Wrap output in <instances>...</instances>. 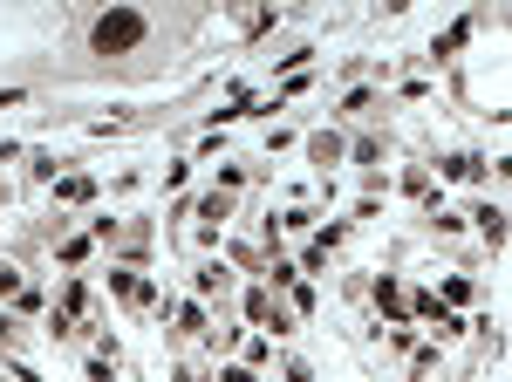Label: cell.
Returning a JSON list of instances; mask_svg holds the SVG:
<instances>
[{"mask_svg":"<svg viewBox=\"0 0 512 382\" xmlns=\"http://www.w3.org/2000/svg\"><path fill=\"white\" fill-rule=\"evenodd\" d=\"M96 55H130L137 41H144V14H130V7H110L103 21H96Z\"/></svg>","mask_w":512,"mask_h":382,"instance_id":"1","label":"cell"},{"mask_svg":"<svg viewBox=\"0 0 512 382\" xmlns=\"http://www.w3.org/2000/svg\"><path fill=\"white\" fill-rule=\"evenodd\" d=\"M478 226H485L492 246H499V239H506V212H499V205H485V212H478Z\"/></svg>","mask_w":512,"mask_h":382,"instance_id":"2","label":"cell"},{"mask_svg":"<svg viewBox=\"0 0 512 382\" xmlns=\"http://www.w3.org/2000/svg\"><path fill=\"white\" fill-rule=\"evenodd\" d=\"M376 301H383V314H403V287H396V280H383V287H376Z\"/></svg>","mask_w":512,"mask_h":382,"instance_id":"3","label":"cell"},{"mask_svg":"<svg viewBox=\"0 0 512 382\" xmlns=\"http://www.w3.org/2000/svg\"><path fill=\"white\" fill-rule=\"evenodd\" d=\"M0 294H21V273L14 267H0Z\"/></svg>","mask_w":512,"mask_h":382,"instance_id":"4","label":"cell"}]
</instances>
